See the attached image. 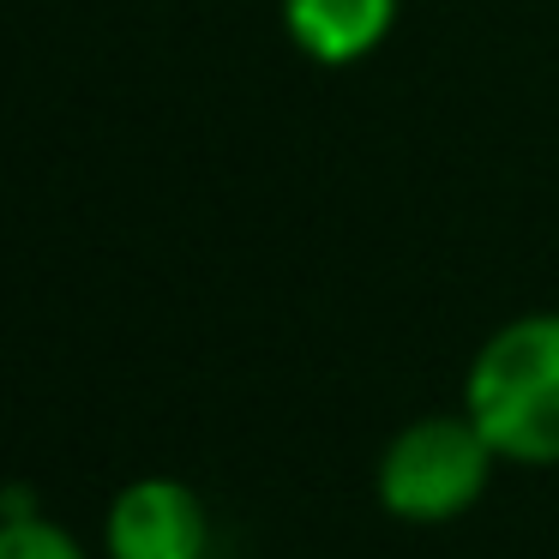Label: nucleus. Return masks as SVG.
Instances as JSON below:
<instances>
[{
	"label": "nucleus",
	"instance_id": "nucleus-1",
	"mask_svg": "<svg viewBox=\"0 0 559 559\" xmlns=\"http://www.w3.org/2000/svg\"><path fill=\"white\" fill-rule=\"evenodd\" d=\"M463 415L506 463H559V313L511 319L481 343Z\"/></svg>",
	"mask_w": 559,
	"mask_h": 559
},
{
	"label": "nucleus",
	"instance_id": "nucleus-2",
	"mask_svg": "<svg viewBox=\"0 0 559 559\" xmlns=\"http://www.w3.org/2000/svg\"><path fill=\"white\" fill-rule=\"evenodd\" d=\"M493 457L469 415H421L379 457V506L403 523H451L487 493Z\"/></svg>",
	"mask_w": 559,
	"mask_h": 559
},
{
	"label": "nucleus",
	"instance_id": "nucleus-3",
	"mask_svg": "<svg viewBox=\"0 0 559 559\" xmlns=\"http://www.w3.org/2000/svg\"><path fill=\"white\" fill-rule=\"evenodd\" d=\"M103 535H109V559H205L211 518L187 481L145 475L115 493Z\"/></svg>",
	"mask_w": 559,
	"mask_h": 559
},
{
	"label": "nucleus",
	"instance_id": "nucleus-4",
	"mask_svg": "<svg viewBox=\"0 0 559 559\" xmlns=\"http://www.w3.org/2000/svg\"><path fill=\"white\" fill-rule=\"evenodd\" d=\"M397 0H283V25L301 55L319 67H349L385 43Z\"/></svg>",
	"mask_w": 559,
	"mask_h": 559
},
{
	"label": "nucleus",
	"instance_id": "nucleus-5",
	"mask_svg": "<svg viewBox=\"0 0 559 559\" xmlns=\"http://www.w3.org/2000/svg\"><path fill=\"white\" fill-rule=\"evenodd\" d=\"M0 559H85V554H79V542L67 530L19 511V518L0 523Z\"/></svg>",
	"mask_w": 559,
	"mask_h": 559
}]
</instances>
